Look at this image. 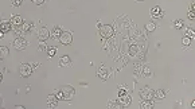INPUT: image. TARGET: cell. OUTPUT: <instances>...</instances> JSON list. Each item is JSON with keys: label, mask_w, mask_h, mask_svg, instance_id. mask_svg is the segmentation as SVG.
<instances>
[{"label": "cell", "mask_w": 195, "mask_h": 109, "mask_svg": "<svg viewBox=\"0 0 195 109\" xmlns=\"http://www.w3.org/2000/svg\"><path fill=\"white\" fill-rule=\"evenodd\" d=\"M22 3H23V0H11V4L15 5V7H20Z\"/></svg>", "instance_id": "25"}, {"label": "cell", "mask_w": 195, "mask_h": 109, "mask_svg": "<svg viewBox=\"0 0 195 109\" xmlns=\"http://www.w3.org/2000/svg\"><path fill=\"white\" fill-rule=\"evenodd\" d=\"M100 35L102 38L108 39L113 35V27L109 26V24H104V26H100Z\"/></svg>", "instance_id": "2"}, {"label": "cell", "mask_w": 195, "mask_h": 109, "mask_svg": "<svg viewBox=\"0 0 195 109\" xmlns=\"http://www.w3.org/2000/svg\"><path fill=\"white\" fill-rule=\"evenodd\" d=\"M32 27H34V23H32V22H23L22 26H20V30H22V32H28L32 30Z\"/></svg>", "instance_id": "10"}, {"label": "cell", "mask_w": 195, "mask_h": 109, "mask_svg": "<svg viewBox=\"0 0 195 109\" xmlns=\"http://www.w3.org/2000/svg\"><path fill=\"white\" fill-rule=\"evenodd\" d=\"M23 22L24 20L22 19L20 15H15V16H12V19H11V24H12V26H15V27H20Z\"/></svg>", "instance_id": "11"}, {"label": "cell", "mask_w": 195, "mask_h": 109, "mask_svg": "<svg viewBox=\"0 0 195 109\" xmlns=\"http://www.w3.org/2000/svg\"><path fill=\"white\" fill-rule=\"evenodd\" d=\"M2 80H3V75H2V73H0V82H2Z\"/></svg>", "instance_id": "33"}, {"label": "cell", "mask_w": 195, "mask_h": 109, "mask_svg": "<svg viewBox=\"0 0 195 109\" xmlns=\"http://www.w3.org/2000/svg\"><path fill=\"white\" fill-rule=\"evenodd\" d=\"M58 39H59V42H61L62 44L68 46V44H70L71 42H73V35H71L70 31H62Z\"/></svg>", "instance_id": "3"}, {"label": "cell", "mask_w": 195, "mask_h": 109, "mask_svg": "<svg viewBox=\"0 0 195 109\" xmlns=\"http://www.w3.org/2000/svg\"><path fill=\"white\" fill-rule=\"evenodd\" d=\"M0 102H2V100H0Z\"/></svg>", "instance_id": "34"}, {"label": "cell", "mask_w": 195, "mask_h": 109, "mask_svg": "<svg viewBox=\"0 0 195 109\" xmlns=\"http://www.w3.org/2000/svg\"><path fill=\"white\" fill-rule=\"evenodd\" d=\"M70 62H71L70 57H68V55H63V57L59 59V66H62V68H63V66H70Z\"/></svg>", "instance_id": "16"}, {"label": "cell", "mask_w": 195, "mask_h": 109, "mask_svg": "<svg viewBox=\"0 0 195 109\" xmlns=\"http://www.w3.org/2000/svg\"><path fill=\"white\" fill-rule=\"evenodd\" d=\"M3 36H4V32H3L2 30H0V38H3Z\"/></svg>", "instance_id": "31"}, {"label": "cell", "mask_w": 195, "mask_h": 109, "mask_svg": "<svg viewBox=\"0 0 195 109\" xmlns=\"http://www.w3.org/2000/svg\"><path fill=\"white\" fill-rule=\"evenodd\" d=\"M8 54H10V50L4 46H0V59H4Z\"/></svg>", "instance_id": "17"}, {"label": "cell", "mask_w": 195, "mask_h": 109, "mask_svg": "<svg viewBox=\"0 0 195 109\" xmlns=\"http://www.w3.org/2000/svg\"><path fill=\"white\" fill-rule=\"evenodd\" d=\"M47 54H49V57H54V55L57 54V47H50V49L47 50Z\"/></svg>", "instance_id": "21"}, {"label": "cell", "mask_w": 195, "mask_h": 109, "mask_svg": "<svg viewBox=\"0 0 195 109\" xmlns=\"http://www.w3.org/2000/svg\"><path fill=\"white\" fill-rule=\"evenodd\" d=\"M117 102H118V105H121V107H128V105L132 102V98H130L129 94H122V96H118V98H117Z\"/></svg>", "instance_id": "8"}, {"label": "cell", "mask_w": 195, "mask_h": 109, "mask_svg": "<svg viewBox=\"0 0 195 109\" xmlns=\"http://www.w3.org/2000/svg\"><path fill=\"white\" fill-rule=\"evenodd\" d=\"M47 105L50 108H55L58 105V98L55 97V94H51V96L47 97Z\"/></svg>", "instance_id": "12"}, {"label": "cell", "mask_w": 195, "mask_h": 109, "mask_svg": "<svg viewBox=\"0 0 195 109\" xmlns=\"http://www.w3.org/2000/svg\"><path fill=\"white\" fill-rule=\"evenodd\" d=\"M175 29H178V30H180V29H183V20H180V19H178L176 22H175Z\"/></svg>", "instance_id": "23"}, {"label": "cell", "mask_w": 195, "mask_h": 109, "mask_svg": "<svg viewBox=\"0 0 195 109\" xmlns=\"http://www.w3.org/2000/svg\"><path fill=\"white\" fill-rule=\"evenodd\" d=\"M187 16H188V19L194 20V19H195V14H194V11H188V12H187Z\"/></svg>", "instance_id": "27"}, {"label": "cell", "mask_w": 195, "mask_h": 109, "mask_svg": "<svg viewBox=\"0 0 195 109\" xmlns=\"http://www.w3.org/2000/svg\"><path fill=\"white\" fill-rule=\"evenodd\" d=\"M19 73H20L22 77L27 78L32 74V68L28 65V63H22L20 68H19Z\"/></svg>", "instance_id": "6"}, {"label": "cell", "mask_w": 195, "mask_h": 109, "mask_svg": "<svg viewBox=\"0 0 195 109\" xmlns=\"http://www.w3.org/2000/svg\"><path fill=\"white\" fill-rule=\"evenodd\" d=\"M97 75H100V78H102V80H106V78H108L106 68H105V66H101V68L97 70Z\"/></svg>", "instance_id": "15"}, {"label": "cell", "mask_w": 195, "mask_h": 109, "mask_svg": "<svg viewBox=\"0 0 195 109\" xmlns=\"http://www.w3.org/2000/svg\"><path fill=\"white\" fill-rule=\"evenodd\" d=\"M151 15L154 16V18H156V19L163 18V11H161V8H160V7L155 5V7L151 10Z\"/></svg>", "instance_id": "9"}, {"label": "cell", "mask_w": 195, "mask_h": 109, "mask_svg": "<svg viewBox=\"0 0 195 109\" xmlns=\"http://www.w3.org/2000/svg\"><path fill=\"white\" fill-rule=\"evenodd\" d=\"M15 109H23V107H20V105H16Z\"/></svg>", "instance_id": "32"}, {"label": "cell", "mask_w": 195, "mask_h": 109, "mask_svg": "<svg viewBox=\"0 0 195 109\" xmlns=\"http://www.w3.org/2000/svg\"><path fill=\"white\" fill-rule=\"evenodd\" d=\"M152 100H143V101L140 102V108H144V109H147V108H152Z\"/></svg>", "instance_id": "18"}, {"label": "cell", "mask_w": 195, "mask_h": 109, "mask_svg": "<svg viewBox=\"0 0 195 109\" xmlns=\"http://www.w3.org/2000/svg\"><path fill=\"white\" fill-rule=\"evenodd\" d=\"M194 30L193 29H187L186 30V36H187V38H194Z\"/></svg>", "instance_id": "24"}, {"label": "cell", "mask_w": 195, "mask_h": 109, "mask_svg": "<svg viewBox=\"0 0 195 109\" xmlns=\"http://www.w3.org/2000/svg\"><path fill=\"white\" fill-rule=\"evenodd\" d=\"M151 69L148 68V66H144V69H143V75L144 77H149V75H151Z\"/></svg>", "instance_id": "22"}, {"label": "cell", "mask_w": 195, "mask_h": 109, "mask_svg": "<svg viewBox=\"0 0 195 109\" xmlns=\"http://www.w3.org/2000/svg\"><path fill=\"white\" fill-rule=\"evenodd\" d=\"M37 36H38V39H39L40 42H44L46 39H49V38H50V31L46 29V27H42V29H39V30H38Z\"/></svg>", "instance_id": "7"}, {"label": "cell", "mask_w": 195, "mask_h": 109, "mask_svg": "<svg viewBox=\"0 0 195 109\" xmlns=\"http://www.w3.org/2000/svg\"><path fill=\"white\" fill-rule=\"evenodd\" d=\"M130 51L135 53V51H136V46H132V47H130Z\"/></svg>", "instance_id": "30"}, {"label": "cell", "mask_w": 195, "mask_h": 109, "mask_svg": "<svg viewBox=\"0 0 195 109\" xmlns=\"http://www.w3.org/2000/svg\"><path fill=\"white\" fill-rule=\"evenodd\" d=\"M55 97L58 98V101H69V100H73L76 97V89L70 85H63L61 88H58L57 90L54 92Z\"/></svg>", "instance_id": "1"}, {"label": "cell", "mask_w": 195, "mask_h": 109, "mask_svg": "<svg viewBox=\"0 0 195 109\" xmlns=\"http://www.w3.org/2000/svg\"><path fill=\"white\" fill-rule=\"evenodd\" d=\"M127 93V90H125L124 88H121V89H118V96H122V94H125Z\"/></svg>", "instance_id": "29"}, {"label": "cell", "mask_w": 195, "mask_h": 109, "mask_svg": "<svg viewBox=\"0 0 195 109\" xmlns=\"http://www.w3.org/2000/svg\"><path fill=\"white\" fill-rule=\"evenodd\" d=\"M155 97L158 100H163L164 97H166V93H164L161 89H158V90H155Z\"/></svg>", "instance_id": "20"}, {"label": "cell", "mask_w": 195, "mask_h": 109, "mask_svg": "<svg viewBox=\"0 0 195 109\" xmlns=\"http://www.w3.org/2000/svg\"><path fill=\"white\" fill-rule=\"evenodd\" d=\"M139 94H140L141 100H152V98L155 97V92L152 90L151 88H144V89H141Z\"/></svg>", "instance_id": "5"}, {"label": "cell", "mask_w": 195, "mask_h": 109, "mask_svg": "<svg viewBox=\"0 0 195 109\" xmlns=\"http://www.w3.org/2000/svg\"><path fill=\"white\" fill-rule=\"evenodd\" d=\"M146 30L148 32H154L155 30H156V24L154 23V22H148V23L146 24Z\"/></svg>", "instance_id": "19"}, {"label": "cell", "mask_w": 195, "mask_h": 109, "mask_svg": "<svg viewBox=\"0 0 195 109\" xmlns=\"http://www.w3.org/2000/svg\"><path fill=\"white\" fill-rule=\"evenodd\" d=\"M182 43L184 44V46H188V44H191V38H187V36H184L182 41Z\"/></svg>", "instance_id": "26"}, {"label": "cell", "mask_w": 195, "mask_h": 109, "mask_svg": "<svg viewBox=\"0 0 195 109\" xmlns=\"http://www.w3.org/2000/svg\"><path fill=\"white\" fill-rule=\"evenodd\" d=\"M61 32H62V29H61V27H54L52 31L50 32V36H51L52 39H57V38H59Z\"/></svg>", "instance_id": "14"}, {"label": "cell", "mask_w": 195, "mask_h": 109, "mask_svg": "<svg viewBox=\"0 0 195 109\" xmlns=\"http://www.w3.org/2000/svg\"><path fill=\"white\" fill-rule=\"evenodd\" d=\"M27 41L24 38H22V36H19V38H16L15 41H14V49L18 50V51H22V50H24L27 47Z\"/></svg>", "instance_id": "4"}, {"label": "cell", "mask_w": 195, "mask_h": 109, "mask_svg": "<svg viewBox=\"0 0 195 109\" xmlns=\"http://www.w3.org/2000/svg\"><path fill=\"white\" fill-rule=\"evenodd\" d=\"M11 27H12L11 22H2V23H0V30H2L3 32L11 31Z\"/></svg>", "instance_id": "13"}, {"label": "cell", "mask_w": 195, "mask_h": 109, "mask_svg": "<svg viewBox=\"0 0 195 109\" xmlns=\"http://www.w3.org/2000/svg\"><path fill=\"white\" fill-rule=\"evenodd\" d=\"M32 3H34V4H37V5H42L44 3V0H32Z\"/></svg>", "instance_id": "28"}]
</instances>
